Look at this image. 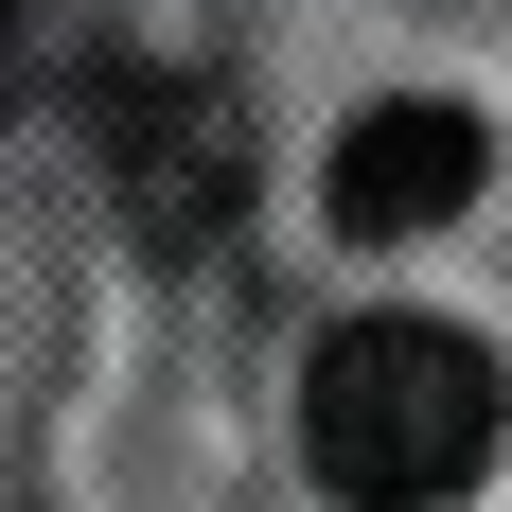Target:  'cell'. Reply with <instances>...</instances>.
Here are the masks:
<instances>
[{"label":"cell","mask_w":512,"mask_h":512,"mask_svg":"<svg viewBox=\"0 0 512 512\" xmlns=\"http://www.w3.org/2000/svg\"><path fill=\"white\" fill-rule=\"evenodd\" d=\"M495 424H512V389H495V354H477L460 318H336L318 371H301V460H318L336 512H442V495H477Z\"/></svg>","instance_id":"6da1fadb"},{"label":"cell","mask_w":512,"mask_h":512,"mask_svg":"<svg viewBox=\"0 0 512 512\" xmlns=\"http://www.w3.org/2000/svg\"><path fill=\"white\" fill-rule=\"evenodd\" d=\"M89 159L106 195H124V230L142 248H212L230 212H248V124H230V89H195V71H89Z\"/></svg>","instance_id":"7a4b0ae2"},{"label":"cell","mask_w":512,"mask_h":512,"mask_svg":"<svg viewBox=\"0 0 512 512\" xmlns=\"http://www.w3.org/2000/svg\"><path fill=\"white\" fill-rule=\"evenodd\" d=\"M477 106H442V89H407V106H354V142H336V230L354 248H407V230H442V212L477 195Z\"/></svg>","instance_id":"3957f363"},{"label":"cell","mask_w":512,"mask_h":512,"mask_svg":"<svg viewBox=\"0 0 512 512\" xmlns=\"http://www.w3.org/2000/svg\"><path fill=\"white\" fill-rule=\"evenodd\" d=\"M18 71H36V36H18V0H0V106H18Z\"/></svg>","instance_id":"277c9868"}]
</instances>
